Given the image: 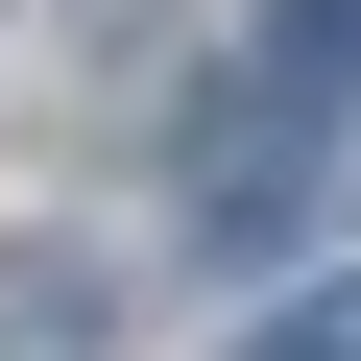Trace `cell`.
Returning <instances> with one entry per match:
<instances>
[{
    "mask_svg": "<svg viewBox=\"0 0 361 361\" xmlns=\"http://www.w3.org/2000/svg\"><path fill=\"white\" fill-rule=\"evenodd\" d=\"M289 169H313V73L193 97V241H217V265H265V241H289Z\"/></svg>",
    "mask_w": 361,
    "mask_h": 361,
    "instance_id": "1",
    "label": "cell"
},
{
    "mask_svg": "<svg viewBox=\"0 0 361 361\" xmlns=\"http://www.w3.org/2000/svg\"><path fill=\"white\" fill-rule=\"evenodd\" d=\"M0 361H97V265H73V241L0 265Z\"/></svg>",
    "mask_w": 361,
    "mask_h": 361,
    "instance_id": "2",
    "label": "cell"
},
{
    "mask_svg": "<svg viewBox=\"0 0 361 361\" xmlns=\"http://www.w3.org/2000/svg\"><path fill=\"white\" fill-rule=\"evenodd\" d=\"M241 361H361V289H289V313H265Z\"/></svg>",
    "mask_w": 361,
    "mask_h": 361,
    "instance_id": "3",
    "label": "cell"
},
{
    "mask_svg": "<svg viewBox=\"0 0 361 361\" xmlns=\"http://www.w3.org/2000/svg\"><path fill=\"white\" fill-rule=\"evenodd\" d=\"M265 25H289V73H361V0H265Z\"/></svg>",
    "mask_w": 361,
    "mask_h": 361,
    "instance_id": "4",
    "label": "cell"
}]
</instances>
